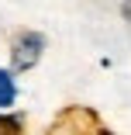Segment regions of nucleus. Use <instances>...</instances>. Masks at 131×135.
<instances>
[{
    "label": "nucleus",
    "instance_id": "20e7f679",
    "mask_svg": "<svg viewBox=\"0 0 131 135\" xmlns=\"http://www.w3.org/2000/svg\"><path fill=\"white\" fill-rule=\"evenodd\" d=\"M0 135H24V121L17 114H4L0 111Z\"/></svg>",
    "mask_w": 131,
    "mask_h": 135
},
{
    "label": "nucleus",
    "instance_id": "423d86ee",
    "mask_svg": "<svg viewBox=\"0 0 131 135\" xmlns=\"http://www.w3.org/2000/svg\"><path fill=\"white\" fill-rule=\"evenodd\" d=\"M100 135H111V132H103V128H100Z\"/></svg>",
    "mask_w": 131,
    "mask_h": 135
},
{
    "label": "nucleus",
    "instance_id": "f257e3e1",
    "mask_svg": "<svg viewBox=\"0 0 131 135\" xmlns=\"http://www.w3.org/2000/svg\"><path fill=\"white\" fill-rule=\"evenodd\" d=\"M97 114L90 107H66V111L48 125V135H97Z\"/></svg>",
    "mask_w": 131,
    "mask_h": 135
},
{
    "label": "nucleus",
    "instance_id": "39448f33",
    "mask_svg": "<svg viewBox=\"0 0 131 135\" xmlns=\"http://www.w3.org/2000/svg\"><path fill=\"white\" fill-rule=\"evenodd\" d=\"M121 14H124V21H131V0H124V4H121Z\"/></svg>",
    "mask_w": 131,
    "mask_h": 135
},
{
    "label": "nucleus",
    "instance_id": "f03ea898",
    "mask_svg": "<svg viewBox=\"0 0 131 135\" xmlns=\"http://www.w3.org/2000/svg\"><path fill=\"white\" fill-rule=\"evenodd\" d=\"M41 52H45V38H41L38 31H24V35L14 42V69L24 73V69L38 66Z\"/></svg>",
    "mask_w": 131,
    "mask_h": 135
},
{
    "label": "nucleus",
    "instance_id": "7ed1b4c3",
    "mask_svg": "<svg viewBox=\"0 0 131 135\" xmlns=\"http://www.w3.org/2000/svg\"><path fill=\"white\" fill-rule=\"evenodd\" d=\"M14 100H17V87H14L11 73H7V69H0V111H4V107H11Z\"/></svg>",
    "mask_w": 131,
    "mask_h": 135
}]
</instances>
